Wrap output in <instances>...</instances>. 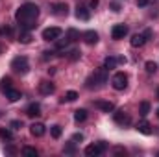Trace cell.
I'll use <instances>...</instances> for the list:
<instances>
[{
    "label": "cell",
    "mask_w": 159,
    "mask_h": 157,
    "mask_svg": "<svg viewBox=\"0 0 159 157\" xmlns=\"http://www.w3.org/2000/svg\"><path fill=\"white\" fill-rule=\"evenodd\" d=\"M129 43H131V46H133V48H141V46L146 43V37H144L143 34H135V35L131 37V41H129Z\"/></svg>",
    "instance_id": "e0dca14e"
},
{
    "label": "cell",
    "mask_w": 159,
    "mask_h": 157,
    "mask_svg": "<svg viewBox=\"0 0 159 157\" xmlns=\"http://www.w3.org/2000/svg\"><path fill=\"white\" fill-rule=\"evenodd\" d=\"M104 83H107V70L102 67V69H98L96 72H93L87 81H85V87L87 89H100Z\"/></svg>",
    "instance_id": "7a4b0ae2"
},
{
    "label": "cell",
    "mask_w": 159,
    "mask_h": 157,
    "mask_svg": "<svg viewBox=\"0 0 159 157\" xmlns=\"http://www.w3.org/2000/svg\"><path fill=\"white\" fill-rule=\"evenodd\" d=\"M94 107L102 109L104 113H113L115 111V104L113 102H104V100H96L94 102Z\"/></svg>",
    "instance_id": "9c48e42d"
},
{
    "label": "cell",
    "mask_w": 159,
    "mask_h": 157,
    "mask_svg": "<svg viewBox=\"0 0 159 157\" xmlns=\"http://www.w3.org/2000/svg\"><path fill=\"white\" fill-rule=\"evenodd\" d=\"M137 131L143 133V135H152V124L146 122V120H141V122L137 124Z\"/></svg>",
    "instance_id": "5bb4252c"
},
{
    "label": "cell",
    "mask_w": 159,
    "mask_h": 157,
    "mask_svg": "<svg viewBox=\"0 0 159 157\" xmlns=\"http://www.w3.org/2000/svg\"><path fill=\"white\" fill-rule=\"evenodd\" d=\"M11 69H13L17 74H28V70H30L28 57H26V56H17V57L11 61Z\"/></svg>",
    "instance_id": "3957f363"
},
{
    "label": "cell",
    "mask_w": 159,
    "mask_h": 157,
    "mask_svg": "<svg viewBox=\"0 0 159 157\" xmlns=\"http://www.w3.org/2000/svg\"><path fill=\"white\" fill-rule=\"evenodd\" d=\"M111 85H113V89H117V91H124V89L128 87V74H124V72H117V74H113V78H111Z\"/></svg>",
    "instance_id": "277c9868"
},
{
    "label": "cell",
    "mask_w": 159,
    "mask_h": 157,
    "mask_svg": "<svg viewBox=\"0 0 159 157\" xmlns=\"http://www.w3.org/2000/svg\"><path fill=\"white\" fill-rule=\"evenodd\" d=\"M148 2H150V0H137V6H139V7H144V6H148Z\"/></svg>",
    "instance_id": "8d00e7d4"
},
{
    "label": "cell",
    "mask_w": 159,
    "mask_h": 157,
    "mask_svg": "<svg viewBox=\"0 0 159 157\" xmlns=\"http://www.w3.org/2000/svg\"><path fill=\"white\" fill-rule=\"evenodd\" d=\"M6 98H7L9 102H17V100L22 98V94H20V91H17V89H9V91L6 92Z\"/></svg>",
    "instance_id": "ac0fdd59"
},
{
    "label": "cell",
    "mask_w": 159,
    "mask_h": 157,
    "mask_svg": "<svg viewBox=\"0 0 159 157\" xmlns=\"http://www.w3.org/2000/svg\"><path fill=\"white\" fill-rule=\"evenodd\" d=\"M26 115L28 117H39L41 115V104H37V102H34V104H30L28 105V109H26Z\"/></svg>",
    "instance_id": "9a60e30c"
},
{
    "label": "cell",
    "mask_w": 159,
    "mask_h": 157,
    "mask_svg": "<svg viewBox=\"0 0 159 157\" xmlns=\"http://www.w3.org/2000/svg\"><path fill=\"white\" fill-rule=\"evenodd\" d=\"M126 35H128V26H126V24H115V26L111 28V37L115 41L124 39Z\"/></svg>",
    "instance_id": "52a82bcc"
},
{
    "label": "cell",
    "mask_w": 159,
    "mask_h": 157,
    "mask_svg": "<svg viewBox=\"0 0 159 157\" xmlns=\"http://www.w3.org/2000/svg\"><path fill=\"white\" fill-rule=\"evenodd\" d=\"M37 17H39V6L37 4H32V2L22 4L17 9V13H15V20L19 22L20 30H30V32L37 26L35 24Z\"/></svg>",
    "instance_id": "6da1fadb"
},
{
    "label": "cell",
    "mask_w": 159,
    "mask_h": 157,
    "mask_svg": "<svg viewBox=\"0 0 159 157\" xmlns=\"http://www.w3.org/2000/svg\"><path fill=\"white\" fill-rule=\"evenodd\" d=\"M113 118H115V122H117V124H120V126L129 124V117H128V113H126L124 109H117V111L113 113Z\"/></svg>",
    "instance_id": "ba28073f"
},
{
    "label": "cell",
    "mask_w": 159,
    "mask_h": 157,
    "mask_svg": "<svg viewBox=\"0 0 159 157\" xmlns=\"http://www.w3.org/2000/svg\"><path fill=\"white\" fill-rule=\"evenodd\" d=\"M9 128H11V129H20V128H22V122H20V120H11Z\"/></svg>",
    "instance_id": "d6a6232c"
},
{
    "label": "cell",
    "mask_w": 159,
    "mask_h": 157,
    "mask_svg": "<svg viewBox=\"0 0 159 157\" xmlns=\"http://www.w3.org/2000/svg\"><path fill=\"white\" fill-rule=\"evenodd\" d=\"M96 6H98V0H91V7H93V9H94V7H96Z\"/></svg>",
    "instance_id": "f35d334b"
},
{
    "label": "cell",
    "mask_w": 159,
    "mask_h": 157,
    "mask_svg": "<svg viewBox=\"0 0 159 157\" xmlns=\"http://www.w3.org/2000/svg\"><path fill=\"white\" fill-rule=\"evenodd\" d=\"M61 133H63L61 126H57V124H56V126H52V128H50V135H52L54 139H59V137H61Z\"/></svg>",
    "instance_id": "f1b7e54d"
},
{
    "label": "cell",
    "mask_w": 159,
    "mask_h": 157,
    "mask_svg": "<svg viewBox=\"0 0 159 157\" xmlns=\"http://www.w3.org/2000/svg\"><path fill=\"white\" fill-rule=\"evenodd\" d=\"M20 152H22V155H26V157H37V154H39V152H37L35 148H32V146H24Z\"/></svg>",
    "instance_id": "cb8c5ba5"
},
{
    "label": "cell",
    "mask_w": 159,
    "mask_h": 157,
    "mask_svg": "<svg viewBox=\"0 0 159 157\" xmlns=\"http://www.w3.org/2000/svg\"><path fill=\"white\" fill-rule=\"evenodd\" d=\"M156 113H157V118H159V107H157V111H156Z\"/></svg>",
    "instance_id": "ab89813d"
},
{
    "label": "cell",
    "mask_w": 159,
    "mask_h": 157,
    "mask_svg": "<svg viewBox=\"0 0 159 157\" xmlns=\"http://www.w3.org/2000/svg\"><path fill=\"white\" fill-rule=\"evenodd\" d=\"M157 98H159V89H157Z\"/></svg>",
    "instance_id": "60d3db41"
},
{
    "label": "cell",
    "mask_w": 159,
    "mask_h": 157,
    "mask_svg": "<svg viewBox=\"0 0 159 157\" xmlns=\"http://www.w3.org/2000/svg\"><path fill=\"white\" fill-rule=\"evenodd\" d=\"M69 59H70V61H76V59H80V50H72V52L69 54Z\"/></svg>",
    "instance_id": "836d02e7"
},
{
    "label": "cell",
    "mask_w": 159,
    "mask_h": 157,
    "mask_svg": "<svg viewBox=\"0 0 159 157\" xmlns=\"http://www.w3.org/2000/svg\"><path fill=\"white\" fill-rule=\"evenodd\" d=\"M81 39L85 41L87 44H96V43H98V34H96L94 30H87V32L81 34Z\"/></svg>",
    "instance_id": "30bf717a"
},
{
    "label": "cell",
    "mask_w": 159,
    "mask_h": 157,
    "mask_svg": "<svg viewBox=\"0 0 159 157\" xmlns=\"http://www.w3.org/2000/svg\"><path fill=\"white\" fill-rule=\"evenodd\" d=\"M78 98V92L76 91H69L67 94H65V98H63V102H74Z\"/></svg>",
    "instance_id": "4dcf8cb0"
},
{
    "label": "cell",
    "mask_w": 159,
    "mask_h": 157,
    "mask_svg": "<svg viewBox=\"0 0 159 157\" xmlns=\"http://www.w3.org/2000/svg\"><path fill=\"white\" fill-rule=\"evenodd\" d=\"M0 52H2V46H0Z\"/></svg>",
    "instance_id": "b9f144b4"
},
{
    "label": "cell",
    "mask_w": 159,
    "mask_h": 157,
    "mask_svg": "<svg viewBox=\"0 0 159 157\" xmlns=\"http://www.w3.org/2000/svg\"><path fill=\"white\" fill-rule=\"evenodd\" d=\"M69 43H70L69 37H57V39H56V50H63V48H67Z\"/></svg>",
    "instance_id": "44dd1931"
},
{
    "label": "cell",
    "mask_w": 159,
    "mask_h": 157,
    "mask_svg": "<svg viewBox=\"0 0 159 157\" xmlns=\"http://www.w3.org/2000/svg\"><path fill=\"white\" fill-rule=\"evenodd\" d=\"M144 69H146L148 74H156V70H157V63H156V61H146Z\"/></svg>",
    "instance_id": "4316f807"
},
{
    "label": "cell",
    "mask_w": 159,
    "mask_h": 157,
    "mask_svg": "<svg viewBox=\"0 0 159 157\" xmlns=\"http://www.w3.org/2000/svg\"><path fill=\"white\" fill-rule=\"evenodd\" d=\"M74 120L76 122H85L87 120V111L85 109H76L74 111Z\"/></svg>",
    "instance_id": "603a6c76"
},
{
    "label": "cell",
    "mask_w": 159,
    "mask_h": 157,
    "mask_svg": "<svg viewBox=\"0 0 159 157\" xmlns=\"http://www.w3.org/2000/svg\"><path fill=\"white\" fill-rule=\"evenodd\" d=\"M81 142V141H83V135H81V133H76V135H74V137H72V142Z\"/></svg>",
    "instance_id": "e575fe53"
},
{
    "label": "cell",
    "mask_w": 159,
    "mask_h": 157,
    "mask_svg": "<svg viewBox=\"0 0 159 157\" xmlns=\"http://www.w3.org/2000/svg\"><path fill=\"white\" fill-rule=\"evenodd\" d=\"M76 17H78L80 20H89L91 19V13H89V9L85 6H78L76 7Z\"/></svg>",
    "instance_id": "2e32d148"
},
{
    "label": "cell",
    "mask_w": 159,
    "mask_h": 157,
    "mask_svg": "<svg viewBox=\"0 0 159 157\" xmlns=\"http://www.w3.org/2000/svg\"><path fill=\"white\" fill-rule=\"evenodd\" d=\"M19 41H20L22 44H28V43L32 41V34H30V30H20V32H19Z\"/></svg>",
    "instance_id": "d6986e66"
},
{
    "label": "cell",
    "mask_w": 159,
    "mask_h": 157,
    "mask_svg": "<svg viewBox=\"0 0 159 157\" xmlns=\"http://www.w3.org/2000/svg\"><path fill=\"white\" fill-rule=\"evenodd\" d=\"M11 83H13L11 78H7V76H6V78H2V79H0V91H2V92H7V91L11 89Z\"/></svg>",
    "instance_id": "7402d4cb"
},
{
    "label": "cell",
    "mask_w": 159,
    "mask_h": 157,
    "mask_svg": "<svg viewBox=\"0 0 159 157\" xmlns=\"http://www.w3.org/2000/svg\"><path fill=\"white\" fill-rule=\"evenodd\" d=\"M111 7H113V11H120V4L119 2H111Z\"/></svg>",
    "instance_id": "74e56055"
},
{
    "label": "cell",
    "mask_w": 159,
    "mask_h": 157,
    "mask_svg": "<svg viewBox=\"0 0 159 157\" xmlns=\"http://www.w3.org/2000/svg\"><path fill=\"white\" fill-rule=\"evenodd\" d=\"M67 37H69L70 41H80V37H81V35H80L78 30H74V28H69V30H67Z\"/></svg>",
    "instance_id": "484cf974"
},
{
    "label": "cell",
    "mask_w": 159,
    "mask_h": 157,
    "mask_svg": "<svg viewBox=\"0 0 159 157\" xmlns=\"http://www.w3.org/2000/svg\"><path fill=\"white\" fill-rule=\"evenodd\" d=\"M76 142H69L65 148H63V154H67V155H74L76 154V146H74Z\"/></svg>",
    "instance_id": "f546056e"
},
{
    "label": "cell",
    "mask_w": 159,
    "mask_h": 157,
    "mask_svg": "<svg viewBox=\"0 0 159 157\" xmlns=\"http://www.w3.org/2000/svg\"><path fill=\"white\" fill-rule=\"evenodd\" d=\"M143 35L146 37V41H148V39H152V35H154V34H152V30H144V32H143Z\"/></svg>",
    "instance_id": "d590c367"
},
{
    "label": "cell",
    "mask_w": 159,
    "mask_h": 157,
    "mask_svg": "<svg viewBox=\"0 0 159 157\" xmlns=\"http://www.w3.org/2000/svg\"><path fill=\"white\" fill-rule=\"evenodd\" d=\"M117 65H119L117 57H106V61H104V69H106V70H113Z\"/></svg>",
    "instance_id": "ffe728a7"
},
{
    "label": "cell",
    "mask_w": 159,
    "mask_h": 157,
    "mask_svg": "<svg viewBox=\"0 0 159 157\" xmlns=\"http://www.w3.org/2000/svg\"><path fill=\"white\" fill-rule=\"evenodd\" d=\"M150 113V104L148 102H141V107H139V115L141 117H146Z\"/></svg>",
    "instance_id": "83f0119b"
},
{
    "label": "cell",
    "mask_w": 159,
    "mask_h": 157,
    "mask_svg": "<svg viewBox=\"0 0 159 157\" xmlns=\"http://www.w3.org/2000/svg\"><path fill=\"white\" fill-rule=\"evenodd\" d=\"M0 139H2V141H13V133H11L7 128H2V129H0Z\"/></svg>",
    "instance_id": "d4e9b609"
},
{
    "label": "cell",
    "mask_w": 159,
    "mask_h": 157,
    "mask_svg": "<svg viewBox=\"0 0 159 157\" xmlns=\"http://www.w3.org/2000/svg\"><path fill=\"white\" fill-rule=\"evenodd\" d=\"M106 152V144L104 142H98V144H89L85 148V155L87 157H100Z\"/></svg>",
    "instance_id": "5b68a950"
},
{
    "label": "cell",
    "mask_w": 159,
    "mask_h": 157,
    "mask_svg": "<svg viewBox=\"0 0 159 157\" xmlns=\"http://www.w3.org/2000/svg\"><path fill=\"white\" fill-rule=\"evenodd\" d=\"M63 35V30L61 28H46V30H43V39L44 41H56L57 37H61Z\"/></svg>",
    "instance_id": "8992f818"
},
{
    "label": "cell",
    "mask_w": 159,
    "mask_h": 157,
    "mask_svg": "<svg viewBox=\"0 0 159 157\" xmlns=\"http://www.w3.org/2000/svg\"><path fill=\"white\" fill-rule=\"evenodd\" d=\"M0 35H4V37H11V35H13V30H11L9 26H2V28H0Z\"/></svg>",
    "instance_id": "1f68e13d"
},
{
    "label": "cell",
    "mask_w": 159,
    "mask_h": 157,
    "mask_svg": "<svg viewBox=\"0 0 159 157\" xmlns=\"http://www.w3.org/2000/svg\"><path fill=\"white\" fill-rule=\"evenodd\" d=\"M54 91H56V85H54L52 81H41L39 83V92L41 94L48 96V94H52Z\"/></svg>",
    "instance_id": "8fae6325"
},
{
    "label": "cell",
    "mask_w": 159,
    "mask_h": 157,
    "mask_svg": "<svg viewBox=\"0 0 159 157\" xmlns=\"http://www.w3.org/2000/svg\"><path fill=\"white\" fill-rule=\"evenodd\" d=\"M52 13L57 15V17H65L69 13V6L67 4H54L52 6Z\"/></svg>",
    "instance_id": "4fadbf2b"
},
{
    "label": "cell",
    "mask_w": 159,
    "mask_h": 157,
    "mask_svg": "<svg viewBox=\"0 0 159 157\" xmlns=\"http://www.w3.org/2000/svg\"><path fill=\"white\" fill-rule=\"evenodd\" d=\"M44 131H46V128H44V124H41V122H34V124L30 126V133H32L34 137H43Z\"/></svg>",
    "instance_id": "7c38bea8"
}]
</instances>
